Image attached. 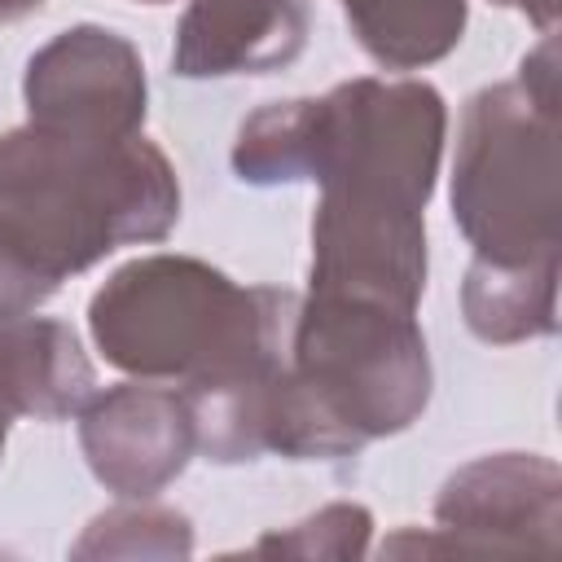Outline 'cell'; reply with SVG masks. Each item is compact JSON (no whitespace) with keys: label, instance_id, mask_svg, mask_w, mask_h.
I'll list each match as a JSON object with an SVG mask.
<instances>
[{"label":"cell","instance_id":"1","mask_svg":"<svg viewBox=\"0 0 562 562\" xmlns=\"http://www.w3.org/2000/svg\"><path fill=\"white\" fill-rule=\"evenodd\" d=\"M180 220L167 154L132 136L22 123L0 136V312L26 316L119 246L162 241Z\"/></svg>","mask_w":562,"mask_h":562},{"label":"cell","instance_id":"2","mask_svg":"<svg viewBox=\"0 0 562 562\" xmlns=\"http://www.w3.org/2000/svg\"><path fill=\"white\" fill-rule=\"evenodd\" d=\"M448 110L426 79H347L325 97L255 110L233 140L246 184H321L325 211L426 215Z\"/></svg>","mask_w":562,"mask_h":562},{"label":"cell","instance_id":"3","mask_svg":"<svg viewBox=\"0 0 562 562\" xmlns=\"http://www.w3.org/2000/svg\"><path fill=\"white\" fill-rule=\"evenodd\" d=\"M294 294L237 285L189 255H140L88 303V329L105 364L180 391L246 378L285 356Z\"/></svg>","mask_w":562,"mask_h":562},{"label":"cell","instance_id":"4","mask_svg":"<svg viewBox=\"0 0 562 562\" xmlns=\"http://www.w3.org/2000/svg\"><path fill=\"white\" fill-rule=\"evenodd\" d=\"M285 369L342 457L408 430L430 400V356L413 312L307 290L285 334Z\"/></svg>","mask_w":562,"mask_h":562},{"label":"cell","instance_id":"5","mask_svg":"<svg viewBox=\"0 0 562 562\" xmlns=\"http://www.w3.org/2000/svg\"><path fill=\"white\" fill-rule=\"evenodd\" d=\"M558 97H540L522 79L479 88L465 101L452 162V220L474 246V259H558Z\"/></svg>","mask_w":562,"mask_h":562},{"label":"cell","instance_id":"6","mask_svg":"<svg viewBox=\"0 0 562 562\" xmlns=\"http://www.w3.org/2000/svg\"><path fill=\"white\" fill-rule=\"evenodd\" d=\"M439 540L417 549L553 553L562 527V470L540 452H496L448 474L435 501Z\"/></svg>","mask_w":562,"mask_h":562},{"label":"cell","instance_id":"7","mask_svg":"<svg viewBox=\"0 0 562 562\" xmlns=\"http://www.w3.org/2000/svg\"><path fill=\"white\" fill-rule=\"evenodd\" d=\"M26 123L132 136L145 123V66L132 40L110 26H70L31 53L26 79Z\"/></svg>","mask_w":562,"mask_h":562},{"label":"cell","instance_id":"8","mask_svg":"<svg viewBox=\"0 0 562 562\" xmlns=\"http://www.w3.org/2000/svg\"><path fill=\"white\" fill-rule=\"evenodd\" d=\"M79 448L101 487L127 501L162 492L198 452L193 408L184 391L123 382L88 395L79 408Z\"/></svg>","mask_w":562,"mask_h":562},{"label":"cell","instance_id":"9","mask_svg":"<svg viewBox=\"0 0 562 562\" xmlns=\"http://www.w3.org/2000/svg\"><path fill=\"white\" fill-rule=\"evenodd\" d=\"M312 31V0H189L171 70L184 79L268 75L290 66Z\"/></svg>","mask_w":562,"mask_h":562},{"label":"cell","instance_id":"10","mask_svg":"<svg viewBox=\"0 0 562 562\" xmlns=\"http://www.w3.org/2000/svg\"><path fill=\"white\" fill-rule=\"evenodd\" d=\"M461 312L474 338L509 347L558 329V259L549 263H483L474 259L461 285Z\"/></svg>","mask_w":562,"mask_h":562},{"label":"cell","instance_id":"11","mask_svg":"<svg viewBox=\"0 0 562 562\" xmlns=\"http://www.w3.org/2000/svg\"><path fill=\"white\" fill-rule=\"evenodd\" d=\"M356 44L386 70L448 57L465 31V0H338Z\"/></svg>","mask_w":562,"mask_h":562},{"label":"cell","instance_id":"12","mask_svg":"<svg viewBox=\"0 0 562 562\" xmlns=\"http://www.w3.org/2000/svg\"><path fill=\"white\" fill-rule=\"evenodd\" d=\"M193 549V527L184 514L162 505H119L88 522L75 558H184Z\"/></svg>","mask_w":562,"mask_h":562},{"label":"cell","instance_id":"13","mask_svg":"<svg viewBox=\"0 0 562 562\" xmlns=\"http://www.w3.org/2000/svg\"><path fill=\"white\" fill-rule=\"evenodd\" d=\"M369 509L364 505H325L316 509L312 518L285 527V531H272L255 544V553H294V558H356L364 553L369 544Z\"/></svg>","mask_w":562,"mask_h":562},{"label":"cell","instance_id":"14","mask_svg":"<svg viewBox=\"0 0 562 562\" xmlns=\"http://www.w3.org/2000/svg\"><path fill=\"white\" fill-rule=\"evenodd\" d=\"M31 342V312L4 316L0 312V417H22V369Z\"/></svg>","mask_w":562,"mask_h":562},{"label":"cell","instance_id":"15","mask_svg":"<svg viewBox=\"0 0 562 562\" xmlns=\"http://www.w3.org/2000/svg\"><path fill=\"white\" fill-rule=\"evenodd\" d=\"M492 4H505V9L527 13L540 31H553V22H558V0H492Z\"/></svg>","mask_w":562,"mask_h":562},{"label":"cell","instance_id":"16","mask_svg":"<svg viewBox=\"0 0 562 562\" xmlns=\"http://www.w3.org/2000/svg\"><path fill=\"white\" fill-rule=\"evenodd\" d=\"M48 0H0V22H18V18H26V13H35V9H44Z\"/></svg>","mask_w":562,"mask_h":562},{"label":"cell","instance_id":"17","mask_svg":"<svg viewBox=\"0 0 562 562\" xmlns=\"http://www.w3.org/2000/svg\"><path fill=\"white\" fill-rule=\"evenodd\" d=\"M4 439H9V417H0V457H4Z\"/></svg>","mask_w":562,"mask_h":562},{"label":"cell","instance_id":"18","mask_svg":"<svg viewBox=\"0 0 562 562\" xmlns=\"http://www.w3.org/2000/svg\"><path fill=\"white\" fill-rule=\"evenodd\" d=\"M140 4H167V0H140Z\"/></svg>","mask_w":562,"mask_h":562}]
</instances>
